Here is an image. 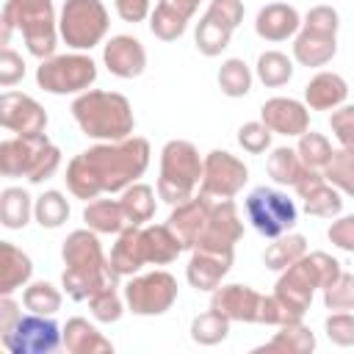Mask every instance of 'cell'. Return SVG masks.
Masks as SVG:
<instances>
[{
    "mask_svg": "<svg viewBox=\"0 0 354 354\" xmlns=\"http://www.w3.org/2000/svg\"><path fill=\"white\" fill-rule=\"evenodd\" d=\"M152 158V147L141 136L122 141H97L66 163V188L77 199H97L100 194H122L138 183Z\"/></svg>",
    "mask_w": 354,
    "mask_h": 354,
    "instance_id": "6da1fadb",
    "label": "cell"
},
{
    "mask_svg": "<svg viewBox=\"0 0 354 354\" xmlns=\"http://www.w3.org/2000/svg\"><path fill=\"white\" fill-rule=\"evenodd\" d=\"M61 260H64V274L61 285L69 299L75 301H88L97 290L116 285L119 277L111 268V257H105L100 232L83 227L72 230L61 246Z\"/></svg>",
    "mask_w": 354,
    "mask_h": 354,
    "instance_id": "7a4b0ae2",
    "label": "cell"
},
{
    "mask_svg": "<svg viewBox=\"0 0 354 354\" xmlns=\"http://www.w3.org/2000/svg\"><path fill=\"white\" fill-rule=\"evenodd\" d=\"M185 252L183 241L169 224H130L119 232L113 249H111V268L116 277H133L147 263L169 266Z\"/></svg>",
    "mask_w": 354,
    "mask_h": 354,
    "instance_id": "3957f363",
    "label": "cell"
},
{
    "mask_svg": "<svg viewBox=\"0 0 354 354\" xmlns=\"http://www.w3.org/2000/svg\"><path fill=\"white\" fill-rule=\"evenodd\" d=\"M72 116L83 136L94 141H122L133 136L136 116L133 105L119 91L105 88H88L72 100Z\"/></svg>",
    "mask_w": 354,
    "mask_h": 354,
    "instance_id": "277c9868",
    "label": "cell"
},
{
    "mask_svg": "<svg viewBox=\"0 0 354 354\" xmlns=\"http://www.w3.org/2000/svg\"><path fill=\"white\" fill-rule=\"evenodd\" d=\"M343 266L337 257L326 254V252H310L304 257H299L293 266H288L285 271H279V279L274 285V293L299 315H304L313 304L315 290H324L326 285H332L340 277Z\"/></svg>",
    "mask_w": 354,
    "mask_h": 354,
    "instance_id": "5b68a950",
    "label": "cell"
},
{
    "mask_svg": "<svg viewBox=\"0 0 354 354\" xmlns=\"http://www.w3.org/2000/svg\"><path fill=\"white\" fill-rule=\"evenodd\" d=\"M61 166V149L39 136H11L0 141V171L3 177H28V183L39 185L50 180Z\"/></svg>",
    "mask_w": 354,
    "mask_h": 354,
    "instance_id": "8992f818",
    "label": "cell"
},
{
    "mask_svg": "<svg viewBox=\"0 0 354 354\" xmlns=\"http://www.w3.org/2000/svg\"><path fill=\"white\" fill-rule=\"evenodd\" d=\"M202 163L199 149L185 138H171L160 149V171H158V199L166 205H180L194 196L202 183Z\"/></svg>",
    "mask_w": 354,
    "mask_h": 354,
    "instance_id": "52a82bcc",
    "label": "cell"
},
{
    "mask_svg": "<svg viewBox=\"0 0 354 354\" xmlns=\"http://www.w3.org/2000/svg\"><path fill=\"white\" fill-rule=\"evenodd\" d=\"M0 17L14 22L33 58L44 61L55 55V44L61 33H58V17L53 0H6Z\"/></svg>",
    "mask_w": 354,
    "mask_h": 354,
    "instance_id": "ba28073f",
    "label": "cell"
},
{
    "mask_svg": "<svg viewBox=\"0 0 354 354\" xmlns=\"http://www.w3.org/2000/svg\"><path fill=\"white\" fill-rule=\"evenodd\" d=\"M111 28V14L102 0H64L58 14V33L72 50L97 47Z\"/></svg>",
    "mask_w": 354,
    "mask_h": 354,
    "instance_id": "9c48e42d",
    "label": "cell"
},
{
    "mask_svg": "<svg viewBox=\"0 0 354 354\" xmlns=\"http://www.w3.org/2000/svg\"><path fill=\"white\" fill-rule=\"evenodd\" d=\"M97 80V64L91 55L75 50L50 55L36 66V83L47 94H83Z\"/></svg>",
    "mask_w": 354,
    "mask_h": 354,
    "instance_id": "30bf717a",
    "label": "cell"
},
{
    "mask_svg": "<svg viewBox=\"0 0 354 354\" xmlns=\"http://www.w3.org/2000/svg\"><path fill=\"white\" fill-rule=\"evenodd\" d=\"M243 210H246L249 224L263 238H271V241L290 232L299 221V210H296L293 199H288V194H282L279 188H271V185L252 188L249 196L243 199Z\"/></svg>",
    "mask_w": 354,
    "mask_h": 354,
    "instance_id": "8fae6325",
    "label": "cell"
},
{
    "mask_svg": "<svg viewBox=\"0 0 354 354\" xmlns=\"http://www.w3.org/2000/svg\"><path fill=\"white\" fill-rule=\"evenodd\" d=\"M177 279L163 271V268H155V271H147V274H133L124 285V301H127V310L133 315H163L171 310V304L177 301Z\"/></svg>",
    "mask_w": 354,
    "mask_h": 354,
    "instance_id": "7c38bea8",
    "label": "cell"
},
{
    "mask_svg": "<svg viewBox=\"0 0 354 354\" xmlns=\"http://www.w3.org/2000/svg\"><path fill=\"white\" fill-rule=\"evenodd\" d=\"M0 343L8 354H53L64 343V326L53 321V315L28 313L19 321L0 332Z\"/></svg>",
    "mask_w": 354,
    "mask_h": 354,
    "instance_id": "4fadbf2b",
    "label": "cell"
},
{
    "mask_svg": "<svg viewBox=\"0 0 354 354\" xmlns=\"http://www.w3.org/2000/svg\"><path fill=\"white\" fill-rule=\"evenodd\" d=\"M249 180V166L227 152V149H210L202 163V183L199 191L213 199H232Z\"/></svg>",
    "mask_w": 354,
    "mask_h": 354,
    "instance_id": "5bb4252c",
    "label": "cell"
},
{
    "mask_svg": "<svg viewBox=\"0 0 354 354\" xmlns=\"http://www.w3.org/2000/svg\"><path fill=\"white\" fill-rule=\"evenodd\" d=\"M0 124L14 136H39L47 130V111L22 91L0 94Z\"/></svg>",
    "mask_w": 354,
    "mask_h": 354,
    "instance_id": "9a60e30c",
    "label": "cell"
},
{
    "mask_svg": "<svg viewBox=\"0 0 354 354\" xmlns=\"http://www.w3.org/2000/svg\"><path fill=\"white\" fill-rule=\"evenodd\" d=\"M235 260L232 249H210V246H196L191 249V260L185 266V279L194 290H205L213 293L221 279L230 274Z\"/></svg>",
    "mask_w": 354,
    "mask_h": 354,
    "instance_id": "2e32d148",
    "label": "cell"
},
{
    "mask_svg": "<svg viewBox=\"0 0 354 354\" xmlns=\"http://www.w3.org/2000/svg\"><path fill=\"white\" fill-rule=\"evenodd\" d=\"M213 196L207 194H194L191 199L180 202V205H171V213H169V227L177 232V238L183 241L185 249H196L205 227H207V218H210V210H213Z\"/></svg>",
    "mask_w": 354,
    "mask_h": 354,
    "instance_id": "e0dca14e",
    "label": "cell"
},
{
    "mask_svg": "<svg viewBox=\"0 0 354 354\" xmlns=\"http://www.w3.org/2000/svg\"><path fill=\"white\" fill-rule=\"evenodd\" d=\"M241 238H243V221H241L238 205L232 199H216L213 210H210V218H207V227H205L196 246L232 249L235 252V243Z\"/></svg>",
    "mask_w": 354,
    "mask_h": 354,
    "instance_id": "ac0fdd59",
    "label": "cell"
},
{
    "mask_svg": "<svg viewBox=\"0 0 354 354\" xmlns=\"http://www.w3.org/2000/svg\"><path fill=\"white\" fill-rule=\"evenodd\" d=\"M260 122L277 136H301L310 130V108L293 97H271L260 108Z\"/></svg>",
    "mask_w": 354,
    "mask_h": 354,
    "instance_id": "d6986e66",
    "label": "cell"
},
{
    "mask_svg": "<svg viewBox=\"0 0 354 354\" xmlns=\"http://www.w3.org/2000/svg\"><path fill=\"white\" fill-rule=\"evenodd\" d=\"M293 191L299 194V199L304 202V213L318 216V218H335L343 210V194L326 183L324 171L310 169L296 185Z\"/></svg>",
    "mask_w": 354,
    "mask_h": 354,
    "instance_id": "ffe728a7",
    "label": "cell"
},
{
    "mask_svg": "<svg viewBox=\"0 0 354 354\" xmlns=\"http://www.w3.org/2000/svg\"><path fill=\"white\" fill-rule=\"evenodd\" d=\"M102 64L108 66L111 75H116L122 80H133L147 69V50L136 36L119 33V36H111L105 41Z\"/></svg>",
    "mask_w": 354,
    "mask_h": 354,
    "instance_id": "44dd1931",
    "label": "cell"
},
{
    "mask_svg": "<svg viewBox=\"0 0 354 354\" xmlns=\"http://www.w3.org/2000/svg\"><path fill=\"white\" fill-rule=\"evenodd\" d=\"M210 307L221 313L230 321L241 324H257V310H260V293L249 285L232 282V285H218L210 293Z\"/></svg>",
    "mask_w": 354,
    "mask_h": 354,
    "instance_id": "7402d4cb",
    "label": "cell"
},
{
    "mask_svg": "<svg viewBox=\"0 0 354 354\" xmlns=\"http://www.w3.org/2000/svg\"><path fill=\"white\" fill-rule=\"evenodd\" d=\"M202 0H158L149 14V30L160 41H177Z\"/></svg>",
    "mask_w": 354,
    "mask_h": 354,
    "instance_id": "603a6c76",
    "label": "cell"
},
{
    "mask_svg": "<svg viewBox=\"0 0 354 354\" xmlns=\"http://www.w3.org/2000/svg\"><path fill=\"white\" fill-rule=\"evenodd\" d=\"M301 28V14L290 3H266L254 17V33L266 41H285Z\"/></svg>",
    "mask_w": 354,
    "mask_h": 354,
    "instance_id": "cb8c5ba5",
    "label": "cell"
},
{
    "mask_svg": "<svg viewBox=\"0 0 354 354\" xmlns=\"http://www.w3.org/2000/svg\"><path fill=\"white\" fill-rule=\"evenodd\" d=\"M348 83L337 72H318L304 86V105L310 111H335L346 102Z\"/></svg>",
    "mask_w": 354,
    "mask_h": 354,
    "instance_id": "d4e9b609",
    "label": "cell"
},
{
    "mask_svg": "<svg viewBox=\"0 0 354 354\" xmlns=\"http://www.w3.org/2000/svg\"><path fill=\"white\" fill-rule=\"evenodd\" d=\"M64 348L69 354H113V343L80 315L64 324Z\"/></svg>",
    "mask_w": 354,
    "mask_h": 354,
    "instance_id": "484cf974",
    "label": "cell"
},
{
    "mask_svg": "<svg viewBox=\"0 0 354 354\" xmlns=\"http://www.w3.org/2000/svg\"><path fill=\"white\" fill-rule=\"evenodd\" d=\"M337 53V36L332 33H318L310 28H299L293 39V58L301 66H324L335 58Z\"/></svg>",
    "mask_w": 354,
    "mask_h": 354,
    "instance_id": "4316f807",
    "label": "cell"
},
{
    "mask_svg": "<svg viewBox=\"0 0 354 354\" xmlns=\"http://www.w3.org/2000/svg\"><path fill=\"white\" fill-rule=\"evenodd\" d=\"M30 277H33V260L11 241H0V293L11 296L14 290L25 288Z\"/></svg>",
    "mask_w": 354,
    "mask_h": 354,
    "instance_id": "83f0119b",
    "label": "cell"
},
{
    "mask_svg": "<svg viewBox=\"0 0 354 354\" xmlns=\"http://www.w3.org/2000/svg\"><path fill=\"white\" fill-rule=\"evenodd\" d=\"M83 221L88 230L100 232V235H119L124 227H130L124 207L119 199H91L83 207Z\"/></svg>",
    "mask_w": 354,
    "mask_h": 354,
    "instance_id": "f1b7e54d",
    "label": "cell"
},
{
    "mask_svg": "<svg viewBox=\"0 0 354 354\" xmlns=\"http://www.w3.org/2000/svg\"><path fill=\"white\" fill-rule=\"evenodd\" d=\"M315 332L310 326H304L301 321L296 324H285L279 326V332H274V337L254 348V351H277V354H313L315 351Z\"/></svg>",
    "mask_w": 354,
    "mask_h": 354,
    "instance_id": "f546056e",
    "label": "cell"
},
{
    "mask_svg": "<svg viewBox=\"0 0 354 354\" xmlns=\"http://www.w3.org/2000/svg\"><path fill=\"white\" fill-rule=\"evenodd\" d=\"M33 205L36 199L19 188V185H8L0 191V221L6 230H22L28 227V221L33 218Z\"/></svg>",
    "mask_w": 354,
    "mask_h": 354,
    "instance_id": "4dcf8cb0",
    "label": "cell"
},
{
    "mask_svg": "<svg viewBox=\"0 0 354 354\" xmlns=\"http://www.w3.org/2000/svg\"><path fill=\"white\" fill-rule=\"evenodd\" d=\"M235 28H230L227 22L216 19L213 14H202V19L196 22V33H194V41H196V50L207 58H216L221 55L227 47H230V39H232Z\"/></svg>",
    "mask_w": 354,
    "mask_h": 354,
    "instance_id": "1f68e13d",
    "label": "cell"
},
{
    "mask_svg": "<svg viewBox=\"0 0 354 354\" xmlns=\"http://www.w3.org/2000/svg\"><path fill=\"white\" fill-rule=\"evenodd\" d=\"M266 171H268V177L277 185H290L293 188L310 169L304 166V160L299 158L296 149H290V147H274L271 155L266 158Z\"/></svg>",
    "mask_w": 354,
    "mask_h": 354,
    "instance_id": "d6a6232c",
    "label": "cell"
},
{
    "mask_svg": "<svg viewBox=\"0 0 354 354\" xmlns=\"http://www.w3.org/2000/svg\"><path fill=\"white\" fill-rule=\"evenodd\" d=\"M304 254H307V238L301 232H285V235L274 238V243L266 246L263 263L271 271H285L288 266H293Z\"/></svg>",
    "mask_w": 354,
    "mask_h": 354,
    "instance_id": "836d02e7",
    "label": "cell"
},
{
    "mask_svg": "<svg viewBox=\"0 0 354 354\" xmlns=\"http://www.w3.org/2000/svg\"><path fill=\"white\" fill-rule=\"evenodd\" d=\"M122 207H124V216H127V221L130 224H136V227H141V224H147V221H152V216H155V188L152 185H147V183H133V185H127L124 191H122Z\"/></svg>",
    "mask_w": 354,
    "mask_h": 354,
    "instance_id": "e575fe53",
    "label": "cell"
},
{
    "mask_svg": "<svg viewBox=\"0 0 354 354\" xmlns=\"http://www.w3.org/2000/svg\"><path fill=\"white\" fill-rule=\"evenodd\" d=\"M69 213H72L69 199H66L61 191L50 188V191H44V194L36 196L33 218H36L39 227H44V230H58V227H64V221L69 218Z\"/></svg>",
    "mask_w": 354,
    "mask_h": 354,
    "instance_id": "d590c367",
    "label": "cell"
},
{
    "mask_svg": "<svg viewBox=\"0 0 354 354\" xmlns=\"http://www.w3.org/2000/svg\"><path fill=\"white\" fill-rule=\"evenodd\" d=\"M254 75H257V80H260L263 86L279 88V86H285V83L293 77V61H290L285 53H279V50H266V53H260V58H257Z\"/></svg>",
    "mask_w": 354,
    "mask_h": 354,
    "instance_id": "8d00e7d4",
    "label": "cell"
},
{
    "mask_svg": "<svg viewBox=\"0 0 354 354\" xmlns=\"http://www.w3.org/2000/svg\"><path fill=\"white\" fill-rule=\"evenodd\" d=\"M61 290L55 285H50L47 279H39V282H28L22 288V304L28 313H39V315H55L61 310Z\"/></svg>",
    "mask_w": 354,
    "mask_h": 354,
    "instance_id": "74e56055",
    "label": "cell"
},
{
    "mask_svg": "<svg viewBox=\"0 0 354 354\" xmlns=\"http://www.w3.org/2000/svg\"><path fill=\"white\" fill-rule=\"evenodd\" d=\"M252 69L243 58H227L221 61L218 66V88L227 94V97H246L252 91Z\"/></svg>",
    "mask_w": 354,
    "mask_h": 354,
    "instance_id": "f35d334b",
    "label": "cell"
},
{
    "mask_svg": "<svg viewBox=\"0 0 354 354\" xmlns=\"http://www.w3.org/2000/svg\"><path fill=\"white\" fill-rule=\"evenodd\" d=\"M230 324H232L230 318H224L221 313L210 307L191 321V340L199 346H216L230 335Z\"/></svg>",
    "mask_w": 354,
    "mask_h": 354,
    "instance_id": "ab89813d",
    "label": "cell"
},
{
    "mask_svg": "<svg viewBox=\"0 0 354 354\" xmlns=\"http://www.w3.org/2000/svg\"><path fill=\"white\" fill-rule=\"evenodd\" d=\"M324 177L329 185H335L343 196L354 199V152L351 149H335L332 160L324 166Z\"/></svg>",
    "mask_w": 354,
    "mask_h": 354,
    "instance_id": "60d3db41",
    "label": "cell"
},
{
    "mask_svg": "<svg viewBox=\"0 0 354 354\" xmlns=\"http://www.w3.org/2000/svg\"><path fill=\"white\" fill-rule=\"evenodd\" d=\"M296 152L299 158L304 160L307 169H315V171H324V166L332 160V144L324 133H315V130H307L299 136V144H296Z\"/></svg>",
    "mask_w": 354,
    "mask_h": 354,
    "instance_id": "b9f144b4",
    "label": "cell"
},
{
    "mask_svg": "<svg viewBox=\"0 0 354 354\" xmlns=\"http://www.w3.org/2000/svg\"><path fill=\"white\" fill-rule=\"evenodd\" d=\"M124 293L116 290V285H108L102 290H97L91 299H88V310L91 315L100 321V324H116L122 315H124Z\"/></svg>",
    "mask_w": 354,
    "mask_h": 354,
    "instance_id": "7bdbcfd3",
    "label": "cell"
},
{
    "mask_svg": "<svg viewBox=\"0 0 354 354\" xmlns=\"http://www.w3.org/2000/svg\"><path fill=\"white\" fill-rule=\"evenodd\" d=\"M304 315H299L296 310H290L277 293L271 296H260V310H257V324H266V326H285V324H296L301 321Z\"/></svg>",
    "mask_w": 354,
    "mask_h": 354,
    "instance_id": "ee69618b",
    "label": "cell"
},
{
    "mask_svg": "<svg viewBox=\"0 0 354 354\" xmlns=\"http://www.w3.org/2000/svg\"><path fill=\"white\" fill-rule=\"evenodd\" d=\"M324 307L337 313V310H354V274L340 271V277L324 288Z\"/></svg>",
    "mask_w": 354,
    "mask_h": 354,
    "instance_id": "f6af8a7d",
    "label": "cell"
},
{
    "mask_svg": "<svg viewBox=\"0 0 354 354\" xmlns=\"http://www.w3.org/2000/svg\"><path fill=\"white\" fill-rule=\"evenodd\" d=\"M324 329H326L329 343H335V346H340V348L354 346V313H351V310L329 313L326 321H324Z\"/></svg>",
    "mask_w": 354,
    "mask_h": 354,
    "instance_id": "bcb514c9",
    "label": "cell"
},
{
    "mask_svg": "<svg viewBox=\"0 0 354 354\" xmlns=\"http://www.w3.org/2000/svg\"><path fill=\"white\" fill-rule=\"evenodd\" d=\"M271 130L263 124V122H243L238 127V144L243 152L249 155H260L266 149H271Z\"/></svg>",
    "mask_w": 354,
    "mask_h": 354,
    "instance_id": "7dc6e473",
    "label": "cell"
},
{
    "mask_svg": "<svg viewBox=\"0 0 354 354\" xmlns=\"http://www.w3.org/2000/svg\"><path fill=\"white\" fill-rule=\"evenodd\" d=\"M301 28H310V30H318V33H332L337 36V28H340V17L332 6L321 3V6H313L304 17H301Z\"/></svg>",
    "mask_w": 354,
    "mask_h": 354,
    "instance_id": "c3c4849f",
    "label": "cell"
},
{
    "mask_svg": "<svg viewBox=\"0 0 354 354\" xmlns=\"http://www.w3.org/2000/svg\"><path fill=\"white\" fill-rule=\"evenodd\" d=\"M329 127H332L335 138L340 141V147L354 152V105L343 102L340 108H335L329 116Z\"/></svg>",
    "mask_w": 354,
    "mask_h": 354,
    "instance_id": "681fc988",
    "label": "cell"
},
{
    "mask_svg": "<svg viewBox=\"0 0 354 354\" xmlns=\"http://www.w3.org/2000/svg\"><path fill=\"white\" fill-rule=\"evenodd\" d=\"M326 238L332 246L343 249V252H351L354 254V213L348 216H335L329 230H326Z\"/></svg>",
    "mask_w": 354,
    "mask_h": 354,
    "instance_id": "f907efd6",
    "label": "cell"
},
{
    "mask_svg": "<svg viewBox=\"0 0 354 354\" xmlns=\"http://www.w3.org/2000/svg\"><path fill=\"white\" fill-rule=\"evenodd\" d=\"M22 77H25V61H22V55L17 50H11V47H3V53H0V86L3 88H11Z\"/></svg>",
    "mask_w": 354,
    "mask_h": 354,
    "instance_id": "816d5d0a",
    "label": "cell"
},
{
    "mask_svg": "<svg viewBox=\"0 0 354 354\" xmlns=\"http://www.w3.org/2000/svg\"><path fill=\"white\" fill-rule=\"evenodd\" d=\"M113 8L124 22H144L152 14V0H113Z\"/></svg>",
    "mask_w": 354,
    "mask_h": 354,
    "instance_id": "f5cc1de1",
    "label": "cell"
},
{
    "mask_svg": "<svg viewBox=\"0 0 354 354\" xmlns=\"http://www.w3.org/2000/svg\"><path fill=\"white\" fill-rule=\"evenodd\" d=\"M19 304L11 299V296H3L0 299V332H6V329H11L17 321H19Z\"/></svg>",
    "mask_w": 354,
    "mask_h": 354,
    "instance_id": "db71d44e",
    "label": "cell"
}]
</instances>
